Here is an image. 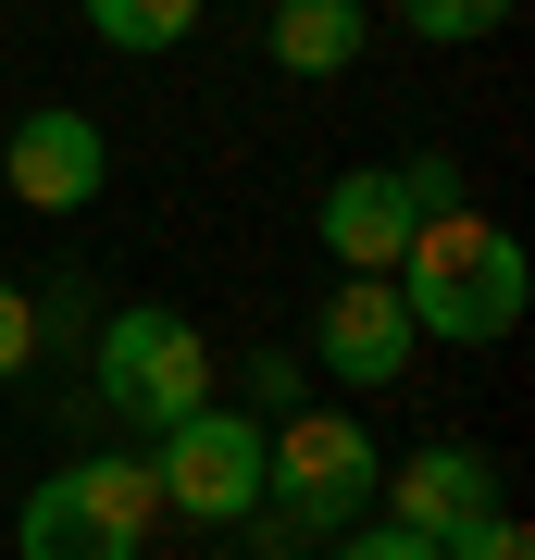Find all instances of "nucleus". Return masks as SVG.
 <instances>
[{
  "label": "nucleus",
  "instance_id": "423d86ee",
  "mask_svg": "<svg viewBox=\"0 0 535 560\" xmlns=\"http://www.w3.org/2000/svg\"><path fill=\"white\" fill-rule=\"evenodd\" d=\"M0 187H13L25 212H88L100 187H113V138H100V113L75 101H38V113H13V138H0Z\"/></svg>",
  "mask_w": 535,
  "mask_h": 560
},
{
  "label": "nucleus",
  "instance_id": "0eeeda50",
  "mask_svg": "<svg viewBox=\"0 0 535 560\" xmlns=\"http://www.w3.org/2000/svg\"><path fill=\"white\" fill-rule=\"evenodd\" d=\"M411 312H398V287L386 275H337L324 287V312H312V374L324 386H361V399H374V386H398L411 374Z\"/></svg>",
  "mask_w": 535,
  "mask_h": 560
},
{
  "label": "nucleus",
  "instance_id": "a211bd4d",
  "mask_svg": "<svg viewBox=\"0 0 535 560\" xmlns=\"http://www.w3.org/2000/svg\"><path fill=\"white\" fill-rule=\"evenodd\" d=\"M249 13H261V0H249Z\"/></svg>",
  "mask_w": 535,
  "mask_h": 560
},
{
  "label": "nucleus",
  "instance_id": "6e6552de",
  "mask_svg": "<svg viewBox=\"0 0 535 560\" xmlns=\"http://www.w3.org/2000/svg\"><path fill=\"white\" fill-rule=\"evenodd\" d=\"M411 224H423L411 175H398V162H349V175L324 187L312 237H324V261H337V275H398V249H411Z\"/></svg>",
  "mask_w": 535,
  "mask_h": 560
},
{
  "label": "nucleus",
  "instance_id": "f03ea898",
  "mask_svg": "<svg viewBox=\"0 0 535 560\" xmlns=\"http://www.w3.org/2000/svg\"><path fill=\"white\" fill-rule=\"evenodd\" d=\"M374 486H386V448H374V423L337 411V399H299L261 423V548H324V536H349L361 511H374Z\"/></svg>",
  "mask_w": 535,
  "mask_h": 560
},
{
  "label": "nucleus",
  "instance_id": "9b49d317",
  "mask_svg": "<svg viewBox=\"0 0 535 560\" xmlns=\"http://www.w3.org/2000/svg\"><path fill=\"white\" fill-rule=\"evenodd\" d=\"M88 13V38H113V50H175L212 0H75Z\"/></svg>",
  "mask_w": 535,
  "mask_h": 560
},
{
  "label": "nucleus",
  "instance_id": "7ed1b4c3",
  "mask_svg": "<svg viewBox=\"0 0 535 560\" xmlns=\"http://www.w3.org/2000/svg\"><path fill=\"white\" fill-rule=\"evenodd\" d=\"M162 523L150 460H62L50 486H25L13 511V560H138Z\"/></svg>",
  "mask_w": 535,
  "mask_h": 560
},
{
  "label": "nucleus",
  "instance_id": "4468645a",
  "mask_svg": "<svg viewBox=\"0 0 535 560\" xmlns=\"http://www.w3.org/2000/svg\"><path fill=\"white\" fill-rule=\"evenodd\" d=\"M25 361H38V287H25V275H0V386H13Z\"/></svg>",
  "mask_w": 535,
  "mask_h": 560
},
{
  "label": "nucleus",
  "instance_id": "f8f14e48",
  "mask_svg": "<svg viewBox=\"0 0 535 560\" xmlns=\"http://www.w3.org/2000/svg\"><path fill=\"white\" fill-rule=\"evenodd\" d=\"M523 0H398V25H411L423 50H474V38H498Z\"/></svg>",
  "mask_w": 535,
  "mask_h": 560
},
{
  "label": "nucleus",
  "instance_id": "39448f33",
  "mask_svg": "<svg viewBox=\"0 0 535 560\" xmlns=\"http://www.w3.org/2000/svg\"><path fill=\"white\" fill-rule=\"evenodd\" d=\"M150 486H162L175 523H199V536L249 523V511H261V411L199 399L187 423H162V436H150Z\"/></svg>",
  "mask_w": 535,
  "mask_h": 560
},
{
  "label": "nucleus",
  "instance_id": "20e7f679",
  "mask_svg": "<svg viewBox=\"0 0 535 560\" xmlns=\"http://www.w3.org/2000/svg\"><path fill=\"white\" fill-rule=\"evenodd\" d=\"M88 374H100V399L138 423V436H162V423H187L212 399V337L187 312H162V300H125V312H100Z\"/></svg>",
  "mask_w": 535,
  "mask_h": 560
},
{
  "label": "nucleus",
  "instance_id": "f3484780",
  "mask_svg": "<svg viewBox=\"0 0 535 560\" xmlns=\"http://www.w3.org/2000/svg\"><path fill=\"white\" fill-rule=\"evenodd\" d=\"M38 337H88V275H50V300H38Z\"/></svg>",
  "mask_w": 535,
  "mask_h": 560
},
{
  "label": "nucleus",
  "instance_id": "1a4fd4ad",
  "mask_svg": "<svg viewBox=\"0 0 535 560\" xmlns=\"http://www.w3.org/2000/svg\"><path fill=\"white\" fill-rule=\"evenodd\" d=\"M374 511L398 523V536H423V548H449L474 511H498V474H486V448H461V436H437V448H411V460H386V486H374Z\"/></svg>",
  "mask_w": 535,
  "mask_h": 560
},
{
  "label": "nucleus",
  "instance_id": "2eb2a0df",
  "mask_svg": "<svg viewBox=\"0 0 535 560\" xmlns=\"http://www.w3.org/2000/svg\"><path fill=\"white\" fill-rule=\"evenodd\" d=\"M437 560H535V536H523V511H474Z\"/></svg>",
  "mask_w": 535,
  "mask_h": 560
},
{
  "label": "nucleus",
  "instance_id": "f257e3e1",
  "mask_svg": "<svg viewBox=\"0 0 535 560\" xmlns=\"http://www.w3.org/2000/svg\"><path fill=\"white\" fill-rule=\"evenodd\" d=\"M398 312H411V337H437V349H498L523 324V300H535V261H523V237L511 224H486L474 200L461 212H423L411 224V249H398Z\"/></svg>",
  "mask_w": 535,
  "mask_h": 560
},
{
  "label": "nucleus",
  "instance_id": "9d476101",
  "mask_svg": "<svg viewBox=\"0 0 535 560\" xmlns=\"http://www.w3.org/2000/svg\"><path fill=\"white\" fill-rule=\"evenodd\" d=\"M374 38V0H261V50L275 75H349Z\"/></svg>",
  "mask_w": 535,
  "mask_h": 560
},
{
  "label": "nucleus",
  "instance_id": "dca6fc26",
  "mask_svg": "<svg viewBox=\"0 0 535 560\" xmlns=\"http://www.w3.org/2000/svg\"><path fill=\"white\" fill-rule=\"evenodd\" d=\"M237 386H249V411H261V423H275V411H299V399H312V374H299V361H287V349H261V361H249V374H237Z\"/></svg>",
  "mask_w": 535,
  "mask_h": 560
},
{
  "label": "nucleus",
  "instance_id": "ddd939ff",
  "mask_svg": "<svg viewBox=\"0 0 535 560\" xmlns=\"http://www.w3.org/2000/svg\"><path fill=\"white\" fill-rule=\"evenodd\" d=\"M312 560H437V548H423V536H398V523H386V511H361V523H349V536H324Z\"/></svg>",
  "mask_w": 535,
  "mask_h": 560
}]
</instances>
